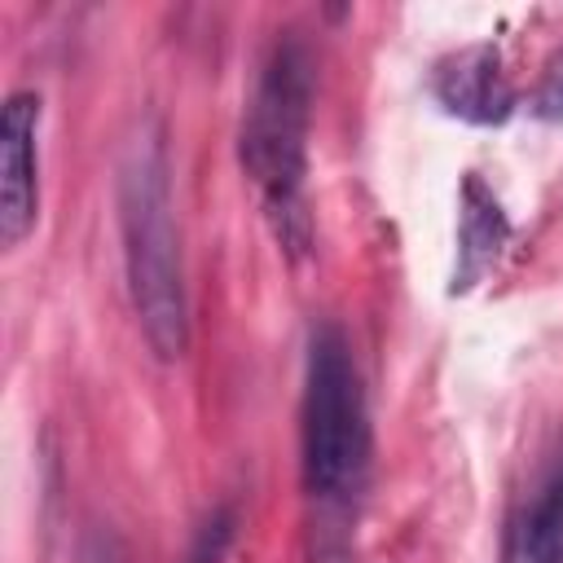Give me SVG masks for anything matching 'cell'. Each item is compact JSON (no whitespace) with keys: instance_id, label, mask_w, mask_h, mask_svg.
Here are the masks:
<instances>
[{"instance_id":"cell-1","label":"cell","mask_w":563,"mask_h":563,"mask_svg":"<svg viewBox=\"0 0 563 563\" xmlns=\"http://www.w3.org/2000/svg\"><path fill=\"white\" fill-rule=\"evenodd\" d=\"M308 128H312V53L295 31H286L273 40L268 57L260 62V79L246 101L238 154L273 224V238L295 260L312 246Z\"/></svg>"},{"instance_id":"cell-2","label":"cell","mask_w":563,"mask_h":563,"mask_svg":"<svg viewBox=\"0 0 563 563\" xmlns=\"http://www.w3.org/2000/svg\"><path fill=\"white\" fill-rule=\"evenodd\" d=\"M119 233L136 325L158 361H180L189 347V299L180 238L172 211V176L158 128H141L119 167Z\"/></svg>"},{"instance_id":"cell-3","label":"cell","mask_w":563,"mask_h":563,"mask_svg":"<svg viewBox=\"0 0 563 563\" xmlns=\"http://www.w3.org/2000/svg\"><path fill=\"white\" fill-rule=\"evenodd\" d=\"M374 431L361 369L347 334L321 321L308 339L303 400H299V462L303 493L334 515H347L369 484Z\"/></svg>"},{"instance_id":"cell-4","label":"cell","mask_w":563,"mask_h":563,"mask_svg":"<svg viewBox=\"0 0 563 563\" xmlns=\"http://www.w3.org/2000/svg\"><path fill=\"white\" fill-rule=\"evenodd\" d=\"M40 216V97L9 92L0 110V242L13 251Z\"/></svg>"},{"instance_id":"cell-5","label":"cell","mask_w":563,"mask_h":563,"mask_svg":"<svg viewBox=\"0 0 563 563\" xmlns=\"http://www.w3.org/2000/svg\"><path fill=\"white\" fill-rule=\"evenodd\" d=\"M435 101L466 123H501L515 110V88L493 44H471L435 66Z\"/></svg>"},{"instance_id":"cell-6","label":"cell","mask_w":563,"mask_h":563,"mask_svg":"<svg viewBox=\"0 0 563 563\" xmlns=\"http://www.w3.org/2000/svg\"><path fill=\"white\" fill-rule=\"evenodd\" d=\"M510 224L501 216V207L493 202V194L466 176V194H462V251H457V273H453V290L475 286V277H484V268L493 264L497 246L506 242Z\"/></svg>"},{"instance_id":"cell-7","label":"cell","mask_w":563,"mask_h":563,"mask_svg":"<svg viewBox=\"0 0 563 563\" xmlns=\"http://www.w3.org/2000/svg\"><path fill=\"white\" fill-rule=\"evenodd\" d=\"M501 563H563V475L545 484L515 519Z\"/></svg>"},{"instance_id":"cell-8","label":"cell","mask_w":563,"mask_h":563,"mask_svg":"<svg viewBox=\"0 0 563 563\" xmlns=\"http://www.w3.org/2000/svg\"><path fill=\"white\" fill-rule=\"evenodd\" d=\"M233 532H238V515H233V506H216V510L198 523L185 563H224V554H229V545H233Z\"/></svg>"},{"instance_id":"cell-9","label":"cell","mask_w":563,"mask_h":563,"mask_svg":"<svg viewBox=\"0 0 563 563\" xmlns=\"http://www.w3.org/2000/svg\"><path fill=\"white\" fill-rule=\"evenodd\" d=\"M532 110L541 119H563V48L550 57V66H545V75L532 92Z\"/></svg>"}]
</instances>
